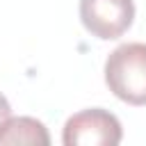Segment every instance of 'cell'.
I'll return each instance as SVG.
<instances>
[{"label": "cell", "mask_w": 146, "mask_h": 146, "mask_svg": "<svg viewBox=\"0 0 146 146\" xmlns=\"http://www.w3.org/2000/svg\"><path fill=\"white\" fill-rule=\"evenodd\" d=\"M11 116V107H9V103H7V98L0 94V128H2V123L7 121Z\"/></svg>", "instance_id": "cell-5"}, {"label": "cell", "mask_w": 146, "mask_h": 146, "mask_svg": "<svg viewBox=\"0 0 146 146\" xmlns=\"http://www.w3.org/2000/svg\"><path fill=\"white\" fill-rule=\"evenodd\" d=\"M0 144H30V146H48L50 135L46 125L32 116L7 119L0 128Z\"/></svg>", "instance_id": "cell-4"}, {"label": "cell", "mask_w": 146, "mask_h": 146, "mask_svg": "<svg viewBox=\"0 0 146 146\" xmlns=\"http://www.w3.org/2000/svg\"><path fill=\"white\" fill-rule=\"evenodd\" d=\"M135 18L132 0H80V21L98 39H119Z\"/></svg>", "instance_id": "cell-3"}, {"label": "cell", "mask_w": 146, "mask_h": 146, "mask_svg": "<svg viewBox=\"0 0 146 146\" xmlns=\"http://www.w3.org/2000/svg\"><path fill=\"white\" fill-rule=\"evenodd\" d=\"M110 91L130 105H146V43H123L105 62Z\"/></svg>", "instance_id": "cell-1"}, {"label": "cell", "mask_w": 146, "mask_h": 146, "mask_svg": "<svg viewBox=\"0 0 146 146\" xmlns=\"http://www.w3.org/2000/svg\"><path fill=\"white\" fill-rule=\"evenodd\" d=\"M62 141L66 146H116L121 141V123L107 110H82L66 121Z\"/></svg>", "instance_id": "cell-2"}]
</instances>
